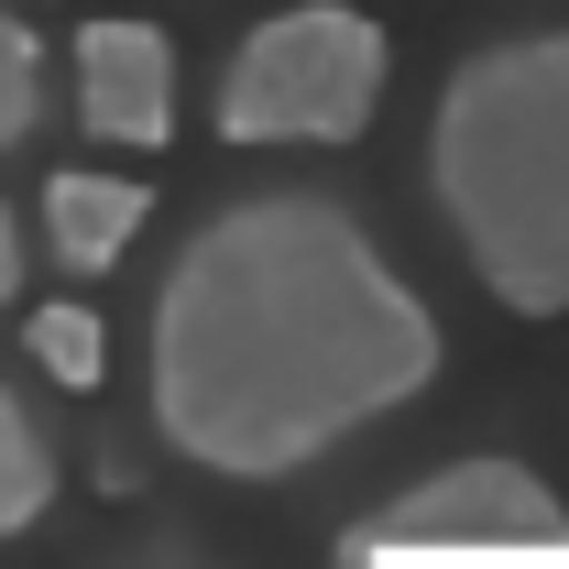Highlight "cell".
<instances>
[{
	"mask_svg": "<svg viewBox=\"0 0 569 569\" xmlns=\"http://www.w3.org/2000/svg\"><path fill=\"white\" fill-rule=\"evenodd\" d=\"M438 383V318L340 198L263 187L198 219L153 284L142 406L176 460L284 482Z\"/></svg>",
	"mask_w": 569,
	"mask_h": 569,
	"instance_id": "cell-1",
	"label": "cell"
},
{
	"mask_svg": "<svg viewBox=\"0 0 569 569\" xmlns=\"http://www.w3.org/2000/svg\"><path fill=\"white\" fill-rule=\"evenodd\" d=\"M427 187L503 318H569V22L449 67Z\"/></svg>",
	"mask_w": 569,
	"mask_h": 569,
	"instance_id": "cell-2",
	"label": "cell"
},
{
	"mask_svg": "<svg viewBox=\"0 0 569 569\" xmlns=\"http://www.w3.org/2000/svg\"><path fill=\"white\" fill-rule=\"evenodd\" d=\"M395 88V44L351 0H296L241 33L219 77V142H361Z\"/></svg>",
	"mask_w": 569,
	"mask_h": 569,
	"instance_id": "cell-3",
	"label": "cell"
},
{
	"mask_svg": "<svg viewBox=\"0 0 569 569\" xmlns=\"http://www.w3.org/2000/svg\"><path fill=\"white\" fill-rule=\"evenodd\" d=\"M383 548H569V503L526 471V460H449L406 482L395 503H372L340 559H383Z\"/></svg>",
	"mask_w": 569,
	"mask_h": 569,
	"instance_id": "cell-4",
	"label": "cell"
},
{
	"mask_svg": "<svg viewBox=\"0 0 569 569\" xmlns=\"http://www.w3.org/2000/svg\"><path fill=\"white\" fill-rule=\"evenodd\" d=\"M77 121L88 142H153L176 132V44L153 22H77Z\"/></svg>",
	"mask_w": 569,
	"mask_h": 569,
	"instance_id": "cell-5",
	"label": "cell"
},
{
	"mask_svg": "<svg viewBox=\"0 0 569 569\" xmlns=\"http://www.w3.org/2000/svg\"><path fill=\"white\" fill-rule=\"evenodd\" d=\"M142 219H153V187H132V176H88V164L44 176V252L67 274H110Z\"/></svg>",
	"mask_w": 569,
	"mask_h": 569,
	"instance_id": "cell-6",
	"label": "cell"
},
{
	"mask_svg": "<svg viewBox=\"0 0 569 569\" xmlns=\"http://www.w3.org/2000/svg\"><path fill=\"white\" fill-rule=\"evenodd\" d=\"M44 515H56V449L22 417V395L0 383V537H33Z\"/></svg>",
	"mask_w": 569,
	"mask_h": 569,
	"instance_id": "cell-7",
	"label": "cell"
},
{
	"mask_svg": "<svg viewBox=\"0 0 569 569\" xmlns=\"http://www.w3.org/2000/svg\"><path fill=\"white\" fill-rule=\"evenodd\" d=\"M33 132H44V44L22 11H0V153H22Z\"/></svg>",
	"mask_w": 569,
	"mask_h": 569,
	"instance_id": "cell-8",
	"label": "cell"
},
{
	"mask_svg": "<svg viewBox=\"0 0 569 569\" xmlns=\"http://www.w3.org/2000/svg\"><path fill=\"white\" fill-rule=\"evenodd\" d=\"M22 340H33V361H44L67 395H88V383H99V361H110L88 307H33V329H22Z\"/></svg>",
	"mask_w": 569,
	"mask_h": 569,
	"instance_id": "cell-9",
	"label": "cell"
},
{
	"mask_svg": "<svg viewBox=\"0 0 569 569\" xmlns=\"http://www.w3.org/2000/svg\"><path fill=\"white\" fill-rule=\"evenodd\" d=\"M22 296V230H11V209H0V307Z\"/></svg>",
	"mask_w": 569,
	"mask_h": 569,
	"instance_id": "cell-10",
	"label": "cell"
}]
</instances>
